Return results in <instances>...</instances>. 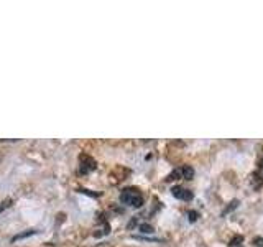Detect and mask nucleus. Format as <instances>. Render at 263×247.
Wrapping results in <instances>:
<instances>
[{
	"label": "nucleus",
	"mask_w": 263,
	"mask_h": 247,
	"mask_svg": "<svg viewBox=\"0 0 263 247\" xmlns=\"http://www.w3.org/2000/svg\"><path fill=\"white\" fill-rule=\"evenodd\" d=\"M239 243H242V238H240V236H237V238L230 243V247H239L240 246Z\"/></svg>",
	"instance_id": "obj_5"
},
{
	"label": "nucleus",
	"mask_w": 263,
	"mask_h": 247,
	"mask_svg": "<svg viewBox=\"0 0 263 247\" xmlns=\"http://www.w3.org/2000/svg\"><path fill=\"white\" fill-rule=\"evenodd\" d=\"M120 201L127 206H132V208H140L143 204V194L135 188H127L120 194Z\"/></svg>",
	"instance_id": "obj_1"
},
{
	"label": "nucleus",
	"mask_w": 263,
	"mask_h": 247,
	"mask_svg": "<svg viewBox=\"0 0 263 247\" xmlns=\"http://www.w3.org/2000/svg\"><path fill=\"white\" fill-rule=\"evenodd\" d=\"M142 231H143V233H152V228H150V226H142V228H140Z\"/></svg>",
	"instance_id": "obj_6"
},
{
	"label": "nucleus",
	"mask_w": 263,
	"mask_h": 247,
	"mask_svg": "<svg viewBox=\"0 0 263 247\" xmlns=\"http://www.w3.org/2000/svg\"><path fill=\"white\" fill-rule=\"evenodd\" d=\"M181 172H183V178L184 180H193L194 177V170L188 167V165H184V167H181Z\"/></svg>",
	"instance_id": "obj_3"
},
{
	"label": "nucleus",
	"mask_w": 263,
	"mask_h": 247,
	"mask_svg": "<svg viewBox=\"0 0 263 247\" xmlns=\"http://www.w3.org/2000/svg\"><path fill=\"white\" fill-rule=\"evenodd\" d=\"M82 160H86V157H81V162H82ZM94 168H96L94 160H91V158L87 157V165H86V167H82L81 170H82V172H89V170H94Z\"/></svg>",
	"instance_id": "obj_4"
},
{
	"label": "nucleus",
	"mask_w": 263,
	"mask_h": 247,
	"mask_svg": "<svg viewBox=\"0 0 263 247\" xmlns=\"http://www.w3.org/2000/svg\"><path fill=\"white\" fill-rule=\"evenodd\" d=\"M0 160H2V155H0Z\"/></svg>",
	"instance_id": "obj_7"
},
{
	"label": "nucleus",
	"mask_w": 263,
	"mask_h": 247,
	"mask_svg": "<svg viewBox=\"0 0 263 247\" xmlns=\"http://www.w3.org/2000/svg\"><path fill=\"white\" fill-rule=\"evenodd\" d=\"M171 191H173V196L181 199V201H191V199H193V191H189V189H186V188L174 186Z\"/></svg>",
	"instance_id": "obj_2"
}]
</instances>
